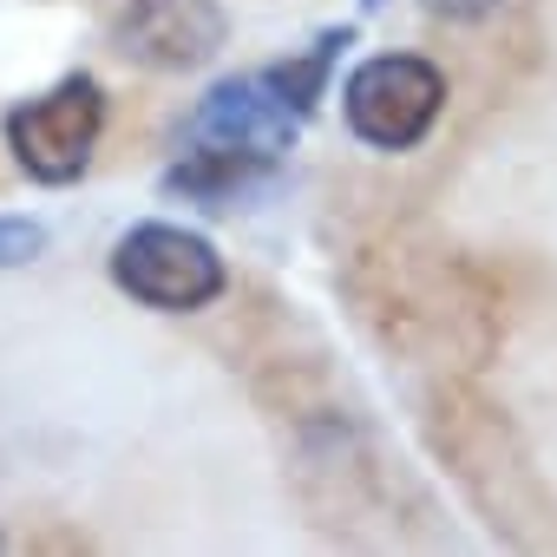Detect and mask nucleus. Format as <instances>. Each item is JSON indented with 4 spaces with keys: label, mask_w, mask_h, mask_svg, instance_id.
Returning a JSON list of instances; mask_svg holds the SVG:
<instances>
[{
    "label": "nucleus",
    "mask_w": 557,
    "mask_h": 557,
    "mask_svg": "<svg viewBox=\"0 0 557 557\" xmlns=\"http://www.w3.org/2000/svg\"><path fill=\"white\" fill-rule=\"evenodd\" d=\"M99 132H106V86L92 73H66L40 99H21L8 112V151L47 190L86 177V164L99 151Z\"/></svg>",
    "instance_id": "7ed1b4c3"
},
{
    "label": "nucleus",
    "mask_w": 557,
    "mask_h": 557,
    "mask_svg": "<svg viewBox=\"0 0 557 557\" xmlns=\"http://www.w3.org/2000/svg\"><path fill=\"white\" fill-rule=\"evenodd\" d=\"M361 8H381V0H361Z\"/></svg>",
    "instance_id": "6e6552de"
},
{
    "label": "nucleus",
    "mask_w": 557,
    "mask_h": 557,
    "mask_svg": "<svg viewBox=\"0 0 557 557\" xmlns=\"http://www.w3.org/2000/svg\"><path fill=\"white\" fill-rule=\"evenodd\" d=\"M47 256V223L40 216H0V269H27Z\"/></svg>",
    "instance_id": "423d86ee"
},
{
    "label": "nucleus",
    "mask_w": 557,
    "mask_h": 557,
    "mask_svg": "<svg viewBox=\"0 0 557 557\" xmlns=\"http://www.w3.org/2000/svg\"><path fill=\"white\" fill-rule=\"evenodd\" d=\"M112 283L132 302L158 309V315H190V309H210L230 289V269H223L210 236L151 216V223H132L112 243Z\"/></svg>",
    "instance_id": "f03ea898"
},
{
    "label": "nucleus",
    "mask_w": 557,
    "mask_h": 557,
    "mask_svg": "<svg viewBox=\"0 0 557 557\" xmlns=\"http://www.w3.org/2000/svg\"><path fill=\"white\" fill-rule=\"evenodd\" d=\"M498 8H505V0H426V14L459 21V27H479V21H492Z\"/></svg>",
    "instance_id": "0eeeda50"
},
{
    "label": "nucleus",
    "mask_w": 557,
    "mask_h": 557,
    "mask_svg": "<svg viewBox=\"0 0 557 557\" xmlns=\"http://www.w3.org/2000/svg\"><path fill=\"white\" fill-rule=\"evenodd\" d=\"M230 14L223 0H132L119 14V53L151 73H197L223 53Z\"/></svg>",
    "instance_id": "39448f33"
},
{
    "label": "nucleus",
    "mask_w": 557,
    "mask_h": 557,
    "mask_svg": "<svg viewBox=\"0 0 557 557\" xmlns=\"http://www.w3.org/2000/svg\"><path fill=\"white\" fill-rule=\"evenodd\" d=\"M446 112V73L420 53H374L342 86V119L374 151H413Z\"/></svg>",
    "instance_id": "20e7f679"
},
{
    "label": "nucleus",
    "mask_w": 557,
    "mask_h": 557,
    "mask_svg": "<svg viewBox=\"0 0 557 557\" xmlns=\"http://www.w3.org/2000/svg\"><path fill=\"white\" fill-rule=\"evenodd\" d=\"M348 47H355V27H329L296 60H275V66H256V73H236V79H216L197 99V112L184 119L177 158L164 164L158 190L184 197L197 210H236L256 184L275 177V164L296 151V138L315 119V106L329 99L335 60Z\"/></svg>",
    "instance_id": "f257e3e1"
}]
</instances>
